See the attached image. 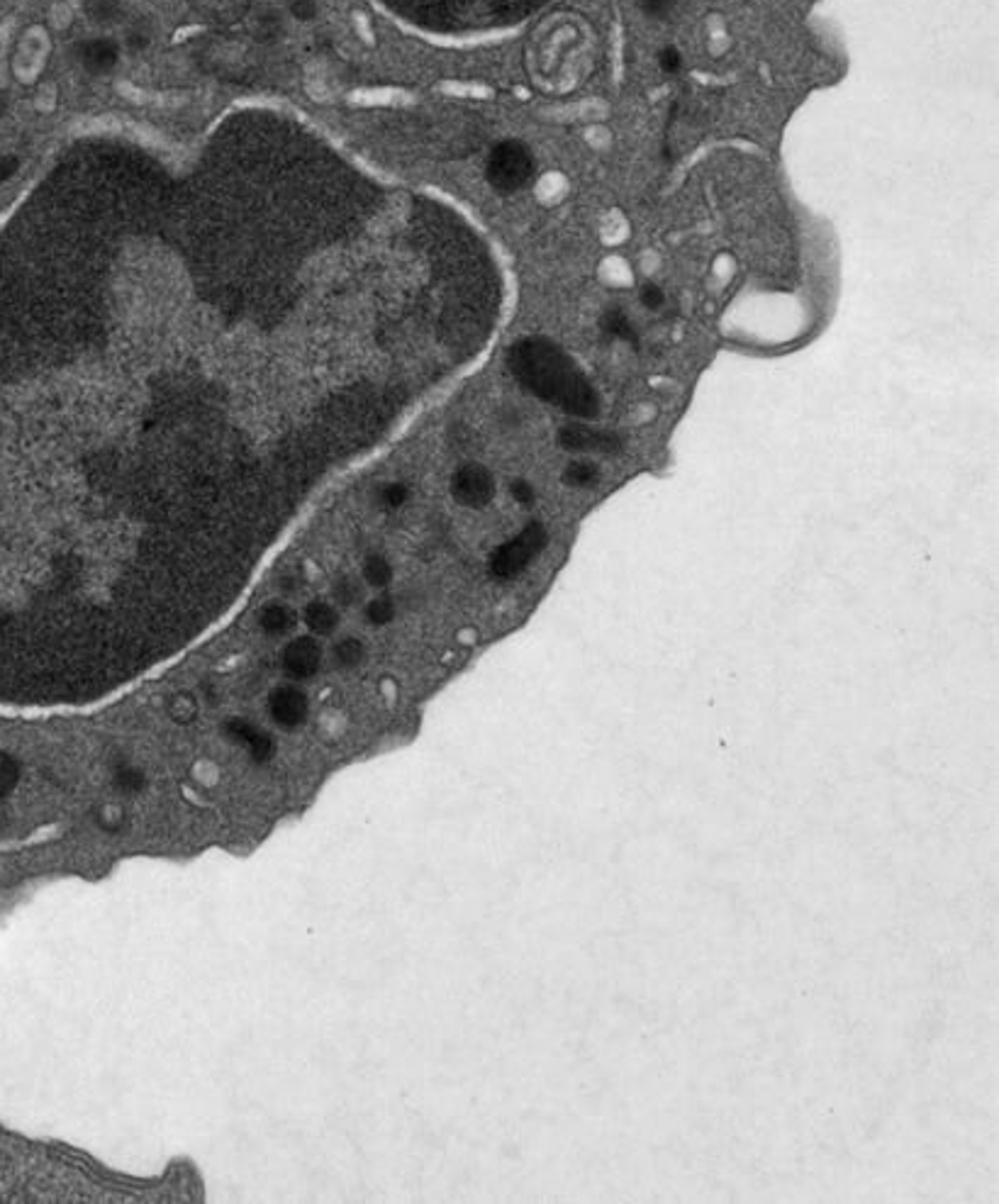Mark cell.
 <instances>
[{"instance_id":"6da1fadb","label":"cell","mask_w":999,"mask_h":1204,"mask_svg":"<svg viewBox=\"0 0 999 1204\" xmlns=\"http://www.w3.org/2000/svg\"><path fill=\"white\" fill-rule=\"evenodd\" d=\"M490 249L135 252L0 313V700L86 708L236 613L488 352Z\"/></svg>"},{"instance_id":"7a4b0ae2","label":"cell","mask_w":999,"mask_h":1204,"mask_svg":"<svg viewBox=\"0 0 999 1204\" xmlns=\"http://www.w3.org/2000/svg\"><path fill=\"white\" fill-rule=\"evenodd\" d=\"M551 3L556 0H456V10L464 20L508 28L529 20Z\"/></svg>"},{"instance_id":"3957f363","label":"cell","mask_w":999,"mask_h":1204,"mask_svg":"<svg viewBox=\"0 0 999 1204\" xmlns=\"http://www.w3.org/2000/svg\"><path fill=\"white\" fill-rule=\"evenodd\" d=\"M268 715L280 729H298L310 715L308 695L298 685H278L268 697Z\"/></svg>"},{"instance_id":"277c9868","label":"cell","mask_w":999,"mask_h":1204,"mask_svg":"<svg viewBox=\"0 0 999 1204\" xmlns=\"http://www.w3.org/2000/svg\"><path fill=\"white\" fill-rule=\"evenodd\" d=\"M320 666L322 648L317 644L315 636L308 634L293 639L291 644L283 648V657H280V669H283L285 676L293 678V681H308V678L320 671Z\"/></svg>"},{"instance_id":"5b68a950","label":"cell","mask_w":999,"mask_h":1204,"mask_svg":"<svg viewBox=\"0 0 999 1204\" xmlns=\"http://www.w3.org/2000/svg\"><path fill=\"white\" fill-rule=\"evenodd\" d=\"M303 622L308 625L310 634L329 636V634L336 632V627H339V608H336L332 600H327V597L317 595V597H312L308 605H305Z\"/></svg>"},{"instance_id":"8992f818","label":"cell","mask_w":999,"mask_h":1204,"mask_svg":"<svg viewBox=\"0 0 999 1204\" xmlns=\"http://www.w3.org/2000/svg\"><path fill=\"white\" fill-rule=\"evenodd\" d=\"M296 622H298L296 613H293L288 605H283L278 600L264 605V610H261V615H259L261 632L268 634V636L288 634L291 629L296 627Z\"/></svg>"},{"instance_id":"52a82bcc","label":"cell","mask_w":999,"mask_h":1204,"mask_svg":"<svg viewBox=\"0 0 999 1204\" xmlns=\"http://www.w3.org/2000/svg\"><path fill=\"white\" fill-rule=\"evenodd\" d=\"M20 781V764L8 753H0V797H5Z\"/></svg>"},{"instance_id":"ba28073f","label":"cell","mask_w":999,"mask_h":1204,"mask_svg":"<svg viewBox=\"0 0 999 1204\" xmlns=\"http://www.w3.org/2000/svg\"><path fill=\"white\" fill-rule=\"evenodd\" d=\"M112 781H115V785L122 792H137L145 788V773L137 769V766H120V769L115 771V776H112Z\"/></svg>"},{"instance_id":"9c48e42d","label":"cell","mask_w":999,"mask_h":1204,"mask_svg":"<svg viewBox=\"0 0 999 1204\" xmlns=\"http://www.w3.org/2000/svg\"><path fill=\"white\" fill-rule=\"evenodd\" d=\"M168 713L176 722H191L198 715V702L191 695H178L168 708Z\"/></svg>"},{"instance_id":"30bf717a","label":"cell","mask_w":999,"mask_h":1204,"mask_svg":"<svg viewBox=\"0 0 999 1204\" xmlns=\"http://www.w3.org/2000/svg\"><path fill=\"white\" fill-rule=\"evenodd\" d=\"M100 822L110 829L122 827V809L115 807V804H108V807L103 809V815H100Z\"/></svg>"}]
</instances>
